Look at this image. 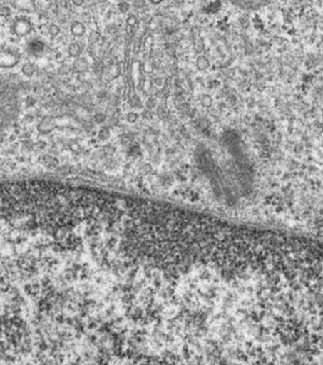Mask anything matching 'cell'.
Returning <instances> with one entry per match:
<instances>
[{
  "mask_svg": "<svg viewBox=\"0 0 323 365\" xmlns=\"http://www.w3.org/2000/svg\"><path fill=\"white\" fill-rule=\"evenodd\" d=\"M272 0H230L232 4L244 11H257L268 6Z\"/></svg>",
  "mask_w": 323,
  "mask_h": 365,
  "instance_id": "6da1fadb",
  "label": "cell"
},
{
  "mask_svg": "<svg viewBox=\"0 0 323 365\" xmlns=\"http://www.w3.org/2000/svg\"><path fill=\"white\" fill-rule=\"evenodd\" d=\"M20 53L15 51L0 50V68H13L20 62Z\"/></svg>",
  "mask_w": 323,
  "mask_h": 365,
  "instance_id": "7a4b0ae2",
  "label": "cell"
},
{
  "mask_svg": "<svg viewBox=\"0 0 323 365\" xmlns=\"http://www.w3.org/2000/svg\"><path fill=\"white\" fill-rule=\"evenodd\" d=\"M46 51V45L41 39H32L28 43L27 52L34 57H39Z\"/></svg>",
  "mask_w": 323,
  "mask_h": 365,
  "instance_id": "3957f363",
  "label": "cell"
},
{
  "mask_svg": "<svg viewBox=\"0 0 323 365\" xmlns=\"http://www.w3.org/2000/svg\"><path fill=\"white\" fill-rule=\"evenodd\" d=\"M13 30L16 36L23 37L29 34L30 30H31V25L27 20L22 19V20H19L14 24Z\"/></svg>",
  "mask_w": 323,
  "mask_h": 365,
  "instance_id": "277c9868",
  "label": "cell"
},
{
  "mask_svg": "<svg viewBox=\"0 0 323 365\" xmlns=\"http://www.w3.org/2000/svg\"><path fill=\"white\" fill-rule=\"evenodd\" d=\"M56 120L54 118H46L39 125V130L43 133H48L55 129Z\"/></svg>",
  "mask_w": 323,
  "mask_h": 365,
  "instance_id": "5b68a950",
  "label": "cell"
},
{
  "mask_svg": "<svg viewBox=\"0 0 323 365\" xmlns=\"http://www.w3.org/2000/svg\"><path fill=\"white\" fill-rule=\"evenodd\" d=\"M36 65L34 64V63H25L24 65H23L22 67V73L24 74V76H32L34 73H36Z\"/></svg>",
  "mask_w": 323,
  "mask_h": 365,
  "instance_id": "8992f818",
  "label": "cell"
},
{
  "mask_svg": "<svg viewBox=\"0 0 323 365\" xmlns=\"http://www.w3.org/2000/svg\"><path fill=\"white\" fill-rule=\"evenodd\" d=\"M73 68L78 72L85 71L87 69V62L83 58H76V61L73 63Z\"/></svg>",
  "mask_w": 323,
  "mask_h": 365,
  "instance_id": "52a82bcc",
  "label": "cell"
},
{
  "mask_svg": "<svg viewBox=\"0 0 323 365\" xmlns=\"http://www.w3.org/2000/svg\"><path fill=\"white\" fill-rule=\"evenodd\" d=\"M71 32L73 36H81L85 34V27L81 23H74L71 26Z\"/></svg>",
  "mask_w": 323,
  "mask_h": 365,
  "instance_id": "ba28073f",
  "label": "cell"
},
{
  "mask_svg": "<svg viewBox=\"0 0 323 365\" xmlns=\"http://www.w3.org/2000/svg\"><path fill=\"white\" fill-rule=\"evenodd\" d=\"M81 53V46L78 45V43H73L69 46L68 48V53L73 58L80 57Z\"/></svg>",
  "mask_w": 323,
  "mask_h": 365,
  "instance_id": "9c48e42d",
  "label": "cell"
},
{
  "mask_svg": "<svg viewBox=\"0 0 323 365\" xmlns=\"http://www.w3.org/2000/svg\"><path fill=\"white\" fill-rule=\"evenodd\" d=\"M60 32V28L57 26V25H52L50 28V34H52V36H58Z\"/></svg>",
  "mask_w": 323,
  "mask_h": 365,
  "instance_id": "30bf717a",
  "label": "cell"
},
{
  "mask_svg": "<svg viewBox=\"0 0 323 365\" xmlns=\"http://www.w3.org/2000/svg\"><path fill=\"white\" fill-rule=\"evenodd\" d=\"M83 1H85V0H73V4H76V6H81V4H83Z\"/></svg>",
  "mask_w": 323,
  "mask_h": 365,
  "instance_id": "8fae6325",
  "label": "cell"
}]
</instances>
